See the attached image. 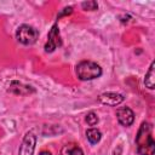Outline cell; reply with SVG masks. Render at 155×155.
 Segmentation results:
<instances>
[{
  "mask_svg": "<svg viewBox=\"0 0 155 155\" xmlns=\"http://www.w3.org/2000/svg\"><path fill=\"white\" fill-rule=\"evenodd\" d=\"M137 153L139 155H153L155 151V142L153 138V127L149 122H142L136 136Z\"/></svg>",
  "mask_w": 155,
  "mask_h": 155,
  "instance_id": "6da1fadb",
  "label": "cell"
},
{
  "mask_svg": "<svg viewBox=\"0 0 155 155\" xmlns=\"http://www.w3.org/2000/svg\"><path fill=\"white\" fill-rule=\"evenodd\" d=\"M75 73L80 80L87 81L99 78L102 75V68L92 61H81L75 68Z\"/></svg>",
  "mask_w": 155,
  "mask_h": 155,
  "instance_id": "7a4b0ae2",
  "label": "cell"
},
{
  "mask_svg": "<svg viewBox=\"0 0 155 155\" xmlns=\"http://www.w3.org/2000/svg\"><path fill=\"white\" fill-rule=\"evenodd\" d=\"M38 38H39V31L29 24H22L16 30V39L18 42L23 45H27V46L33 45L36 42Z\"/></svg>",
  "mask_w": 155,
  "mask_h": 155,
  "instance_id": "3957f363",
  "label": "cell"
},
{
  "mask_svg": "<svg viewBox=\"0 0 155 155\" xmlns=\"http://www.w3.org/2000/svg\"><path fill=\"white\" fill-rule=\"evenodd\" d=\"M36 137L33 132H27L18 149V155H34Z\"/></svg>",
  "mask_w": 155,
  "mask_h": 155,
  "instance_id": "277c9868",
  "label": "cell"
},
{
  "mask_svg": "<svg viewBox=\"0 0 155 155\" xmlns=\"http://www.w3.org/2000/svg\"><path fill=\"white\" fill-rule=\"evenodd\" d=\"M61 36H59V30L57 23H54L47 35V41L45 44V51L46 52H53L57 47L61 46Z\"/></svg>",
  "mask_w": 155,
  "mask_h": 155,
  "instance_id": "5b68a950",
  "label": "cell"
},
{
  "mask_svg": "<svg viewBox=\"0 0 155 155\" xmlns=\"http://www.w3.org/2000/svg\"><path fill=\"white\" fill-rule=\"evenodd\" d=\"M116 117H117V121L120 125L128 127L134 121V113L128 107H120L116 111Z\"/></svg>",
  "mask_w": 155,
  "mask_h": 155,
  "instance_id": "8992f818",
  "label": "cell"
},
{
  "mask_svg": "<svg viewBox=\"0 0 155 155\" xmlns=\"http://www.w3.org/2000/svg\"><path fill=\"white\" fill-rule=\"evenodd\" d=\"M124 99H125L124 96L120 93H116V92H104V93L99 94V97H98V101L102 104L110 105V107L119 105L120 103L124 102Z\"/></svg>",
  "mask_w": 155,
  "mask_h": 155,
  "instance_id": "52a82bcc",
  "label": "cell"
},
{
  "mask_svg": "<svg viewBox=\"0 0 155 155\" xmlns=\"http://www.w3.org/2000/svg\"><path fill=\"white\" fill-rule=\"evenodd\" d=\"M8 92L13 93V94H19V96H25V94H30L34 93L35 90L30 86V85H25L22 84L19 81H11L10 86H8Z\"/></svg>",
  "mask_w": 155,
  "mask_h": 155,
  "instance_id": "ba28073f",
  "label": "cell"
},
{
  "mask_svg": "<svg viewBox=\"0 0 155 155\" xmlns=\"http://www.w3.org/2000/svg\"><path fill=\"white\" fill-rule=\"evenodd\" d=\"M61 155H84V151L78 144L69 143L63 145V148L61 149Z\"/></svg>",
  "mask_w": 155,
  "mask_h": 155,
  "instance_id": "9c48e42d",
  "label": "cell"
},
{
  "mask_svg": "<svg viewBox=\"0 0 155 155\" xmlns=\"http://www.w3.org/2000/svg\"><path fill=\"white\" fill-rule=\"evenodd\" d=\"M154 67H155V63L151 62L147 74H145V78H144V84L145 86L149 88V90H153L155 87V71H154Z\"/></svg>",
  "mask_w": 155,
  "mask_h": 155,
  "instance_id": "30bf717a",
  "label": "cell"
},
{
  "mask_svg": "<svg viewBox=\"0 0 155 155\" xmlns=\"http://www.w3.org/2000/svg\"><path fill=\"white\" fill-rule=\"evenodd\" d=\"M86 138L91 144H97L102 138V133L97 128H90L86 131Z\"/></svg>",
  "mask_w": 155,
  "mask_h": 155,
  "instance_id": "8fae6325",
  "label": "cell"
},
{
  "mask_svg": "<svg viewBox=\"0 0 155 155\" xmlns=\"http://www.w3.org/2000/svg\"><path fill=\"white\" fill-rule=\"evenodd\" d=\"M85 120H86L87 125L94 126V125H97V122H98V116H97V114H96L94 111H90V113H87Z\"/></svg>",
  "mask_w": 155,
  "mask_h": 155,
  "instance_id": "7c38bea8",
  "label": "cell"
},
{
  "mask_svg": "<svg viewBox=\"0 0 155 155\" xmlns=\"http://www.w3.org/2000/svg\"><path fill=\"white\" fill-rule=\"evenodd\" d=\"M81 7L85 11H94L98 8V4H97V1H93V0L92 1H84L81 4Z\"/></svg>",
  "mask_w": 155,
  "mask_h": 155,
  "instance_id": "4fadbf2b",
  "label": "cell"
},
{
  "mask_svg": "<svg viewBox=\"0 0 155 155\" xmlns=\"http://www.w3.org/2000/svg\"><path fill=\"white\" fill-rule=\"evenodd\" d=\"M71 12H73V7H71V6L65 7V8H63V11L58 15V17H57V18H59V17H62V16H64V15H70Z\"/></svg>",
  "mask_w": 155,
  "mask_h": 155,
  "instance_id": "5bb4252c",
  "label": "cell"
},
{
  "mask_svg": "<svg viewBox=\"0 0 155 155\" xmlns=\"http://www.w3.org/2000/svg\"><path fill=\"white\" fill-rule=\"evenodd\" d=\"M39 155H51V153H50V151H47V150H42Z\"/></svg>",
  "mask_w": 155,
  "mask_h": 155,
  "instance_id": "9a60e30c",
  "label": "cell"
}]
</instances>
